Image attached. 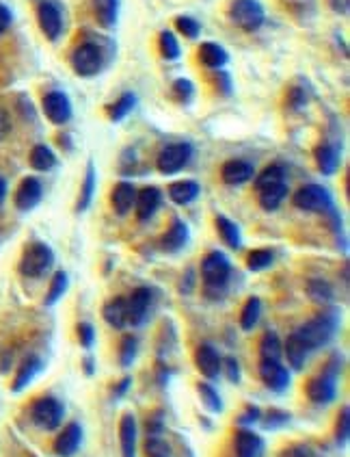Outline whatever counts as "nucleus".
I'll return each instance as SVG.
<instances>
[{"label":"nucleus","mask_w":350,"mask_h":457,"mask_svg":"<svg viewBox=\"0 0 350 457\" xmlns=\"http://www.w3.org/2000/svg\"><path fill=\"white\" fill-rule=\"evenodd\" d=\"M337 330V317L333 312H325V314H320V317L307 321L305 325H301L294 334L305 342L307 349H318V347H325L327 342L333 338Z\"/></svg>","instance_id":"obj_1"},{"label":"nucleus","mask_w":350,"mask_h":457,"mask_svg":"<svg viewBox=\"0 0 350 457\" xmlns=\"http://www.w3.org/2000/svg\"><path fill=\"white\" fill-rule=\"evenodd\" d=\"M339 364H337V358H333L327 368H325V373L323 375H318L313 377L309 384H307V396H309V401L316 403V406H327L331 403L335 394H337V373H339Z\"/></svg>","instance_id":"obj_2"},{"label":"nucleus","mask_w":350,"mask_h":457,"mask_svg":"<svg viewBox=\"0 0 350 457\" xmlns=\"http://www.w3.org/2000/svg\"><path fill=\"white\" fill-rule=\"evenodd\" d=\"M63 416H65V408L54 396H41L31 406L33 422L39 427V430H46V432L56 430V427L63 422Z\"/></svg>","instance_id":"obj_3"},{"label":"nucleus","mask_w":350,"mask_h":457,"mask_svg":"<svg viewBox=\"0 0 350 457\" xmlns=\"http://www.w3.org/2000/svg\"><path fill=\"white\" fill-rule=\"evenodd\" d=\"M52 263H54L52 249L44 243H35L24 251L20 261V271L26 277H41L50 271Z\"/></svg>","instance_id":"obj_4"},{"label":"nucleus","mask_w":350,"mask_h":457,"mask_svg":"<svg viewBox=\"0 0 350 457\" xmlns=\"http://www.w3.org/2000/svg\"><path fill=\"white\" fill-rule=\"evenodd\" d=\"M294 206L309 213H333V199L329 191L320 184H307L297 191Z\"/></svg>","instance_id":"obj_5"},{"label":"nucleus","mask_w":350,"mask_h":457,"mask_svg":"<svg viewBox=\"0 0 350 457\" xmlns=\"http://www.w3.org/2000/svg\"><path fill=\"white\" fill-rule=\"evenodd\" d=\"M231 20L236 22L242 31L253 33L264 24V9L257 0H236L231 5Z\"/></svg>","instance_id":"obj_6"},{"label":"nucleus","mask_w":350,"mask_h":457,"mask_svg":"<svg viewBox=\"0 0 350 457\" xmlns=\"http://www.w3.org/2000/svg\"><path fill=\"white\" fill-rule=\"evenodd\" d=\"M229 273H231V265L219 251L208 253L206 261L201 265V275L208 289H223L229 280Z\"/></svg>","instance_id":"obj_7"},{"label":"nucleus","mask_w":350,"mask_h":457,"mask_svg":"<svg viewBox=\"0 0 350 457\" xmlns=\"http://www.w3.org/2000/svg\"><path fill=\"white\" fill-rule=\"evenodd\" d=\"M72 65L76 70V74L80 76H93L100 72L102 68V54L100 48L93 44H82L74 50L72 54Z\"/></svg>","instance_id":"obj_8"},{"label":"nucleus","mask_w":350,"mask_h":457,"mask_svg":"<svg viewBox=\"0 0 350 457\" xmlns=\"http://www.w3.org/2000/svg\"><path fill=\"white\" fill-rule=\"evenodd\" d=\"M190 156H193V148L188 144L167 146L158 156V169L162 174H175V171H180L182 167L188 165Z\"/></svg>","instance_id":"obj_9"},{"label":"nucleus","mask_w":350,"mask_h":457,"mask_svg":"<svg viewBox=\"0 0 350 457\" xmlns=\"http://www.w3.org/2000/svg\"><path fill=\"white\" fill-rule=\"evenodd\" d=\"M82 444V427L78 422H70L65 430L56 436L52 451L56 457H74Z\"/></svg>","instance_id":"obj_10"},{"label":"nucleus","mask_w":350,"mask_h":457,"mask_svg":"<svg viewBox=\"0 0 350 457\" xmlns=\"http://www.w3.org/2000/svg\"><path fill=\"white\" fill-rule=\"evenodd\" d=\"M44 113L52 124H65L72 118V104L63 92H50L44 98Z\"/></svg>","instance_id":"obj_11"},{"label":"nucleus","mask_w":350,"mask_h":457,"mask_svg":"<svg viewBox=\"0 0 350 457\" xmlns=\"http://www.w3.org/2000/svg\"><path fill=\"white\" fill-rule=\"evenodd\" d=\"M37 18H39V26L41 31L46 33L48 39H56L61 35V28H63V18H61V9H58L54 3L50 0H44L37 7Z\"/></svg>","instance_id":"obj_12"},{"label":"nucleus","mask_w":350,"mask_h":457,"mask_svg":"<svg viewBox=\"0 0 350 457\" xmlns=\"http://www.w3.org/2000/svg\"><path fill=\"white\" fill-rule=\"evenodd\" d=\"M259 377H261V382H264V386H268L271 390H277V392H281L290 386V373L279 362H273V360H261Z\"/></svg>","instance_id":"obj_13"},{"label":"nucleus","mask_w":350,"mask_h":457,"mask_svg":"<svg viewBox=\"0 0 350 457\" xmlns=\"http://www.w3.org/2000/svg\"><path fill=\"white\" fill-rule=\"evenodd\" d=\"M126 306H128V323L141 325L145 319H148V312H150V306H152L150 289H136L132 293V297L126 301Z\"/></svg>","instance_id":"obj_14"},{"label":"nucleus","mask_w":350,"mask_h":457,"mask_svg":"<svg viewBox=\"0 0 350 457\" xmlns=\"http://www.w3.org/2000/svg\"><path fill=\"white\" fill-rule=\"evenodd\" d=\"M195 362L197 368L201 370L203 375L208 380H216L221 375V368H223V360L219 356V351L212 345H201L195 353Z\"/></svg>","instance_id":"obj_15"},{"label":"nucleus","mask_w":350,"mask_h":457,"mask_svg":"<svg viewBox=\"0 0 350 457\" xmlns=\"http://www.w3.org/2000/svg\"><path fill=\"white\" fill-rule=\"evenodd\" d=\"M41 182L37 178H24L22 184L18 187V193H15V206L20 211H31L39 204L41 199Z\"/></svg>","instance_id":"obj_16"},{"label":"nucleus","mask_w":350,"mask_h":457,"mask_svg":"<svg viewBox=\"0 0 350 457\" xmlns=\"http://www.w3.org/2000/svg\"><path fill=\"white\" fill-rule=\"evenodd\" d=\"M136 418L134 414H124L119 420V442H122V457H136Z\"/></svg>","instance_id":"obj_17"},{"label":"nucleus","mask_w":350,"mask_h":457,"mask_svg":"<svg viewBox=\"0 0 350 457\" xmlns=\"http://www.w3.org/2000/svg\"><path fill=\"white\" fill-rule=\"evenodd\" d=\"M221 176H223V182L225 184H245L247 180L253 178V165L247 163V161H227L223 165V171H221Z\"/></svg>","instance_id":"obj_18"},{"label":"nucleus","mask_w":350,"mask_h":457,"mask_svg":"<svg viewBox=\"0 0 350 457\" xmlns=\"http://www.w3.org/2000/svg\"><path fill=\"white\" fill-rule=\"evenodd\" d=\"M236 453L238 457H261L264 455V440L249 430L236 434Z\"/></svg>","instance_id":"obj_19"},{"label":"nucleus","mask_w":350,"mask_h":457,"mask_svg":"<svg viewBox=\"0 0 350 457\" xmlns=\"http://www.w3.org/2000/svg\"><path fill=\"white\" fill-rule=\"evenodd\" d=\"M136 217L141 221H148L160 206V191L154 187L143 189L141 193H136Z\"/></svg>","instance_id":"obj_20"},{"label":"nucleus","mask_w":350,"mask_h":457,"mask_svg":"<svg viewBox=\"0 0 350 457\" xmlns=\"http://www.w3.org/2000/svg\"><path fill=\"white\" fill-rule=\"evenodd\" d=\"M136 202V189L130 182H119L112 191V208L117 215H128Z\"/></svg>","instance_id":"obj_21"},{"label":"nucleus","mask_w":350,"mask_h":457,"mask_svg":"<svg viewBox=\"0 0 350 457\" xmlns=\"http://www.w3.org/2000/svg\"><path fill=\"white\" fill-rule=\"evenodd\" d=\"M307 356H309V349H307L305 342L297 334H290L287 342H285V358L290 362V366L294 370H301L307 362Z\"/></svg>","instance_id":"obj_22"},{"label":"nucleus","mask_w":350,"mask_h":457,"mask_svg":"<svg viewBox=\"0 0 350 457\" xmlns=\"http://www.w3.org/2000/svg\"><path fill=\"white\" fill-rule=\"evenodd\" d=\"M104 319L108 325H112L115 330H122L128 323V306L124 297H117L112 301H108L104 306Z\"/></svg>","instance_id":"obj_23"},{"label":"nucleus","mask_w":350,"mask_h":457,"mask_svg":"<svg viewBox=\"0 0 350 457\" xmlns=\"http://www.w3.org/2000/svg\"><path fill=\"white\" fill-rule=\"evenodd\" d=\"M199 59H201L203 65H208V68H212V70H219V68H223V65L227 63V52H225L223 46L208 42V44H201V48H199Z\"/></svg>","instance_id":"obj_24"},{"label":"nucleus","mask_w":350,"mask_h":457,"mask_svg":"<svg viewBox=\"0 0 350 457\" xmlns=\"http://www.w3.org/2000/svg\"><path fill=\"white\" fill-rule=\"evenodd\" d=\"M188 241V227L182 221H173V225L162 237V249L164 251H178L186 245Z\"/></svg>","instance_id":"obj_25"},{"label":"nucleus","mask_w":350,"mask_h":457,"mask_svg":"<svg viewBox=\"0 0 350 457\" xmlns=\"http://www.w3.org/2000/svg\"><path fill=\"white\" fill-rule=\"evenodd\" d=\"M41 370V360L31 356V358H26L22 362V366L18 368V375H15V382H13V390L20 392L22 388H26L28 384H31L35 380V375Z\"/></svg>","instance_id":"obj_26"},{"label":"nucleus","mask_w":350,"mask_h":457,"mask_svg":"<svg viewBox=\"0 0 350 457\" xmlns=\"http://www.w3.org/2000/svg\"><path fill=\"white\" fill-rule=\"evenodd\" d=\"M199 195V184L195 180H180L169 187V197L175 204H190Z\"/></svg>","instance_id":"obj_27"},{"label":"nucleus","mask_w":350,"mask_h":457,"mask_svg":"<svg viewBox=\"0 0 350 457\" xmlns=\"http://www.w3.org/2000/svg\"><path fill=\"white\" fill-rule=\"evenodd\" d=\"M316 161H318L320 171H323V174H327V176H331V174H335L337 167H339V152H337V148L325 144V146H320L316 150Z\"/></svg>","instance_id":"obj_28"},{"label":"nucleus","mask_w":350,"mask_h":457,"mask_svg":"<svg viewBox=\"0 0 350 457\" xmlns=\"http://www.w3.org/2000/svg\"><path fill=\"white\" fill-rule=\"evenodd\" d=\"M285 195H287L285 182L273 184L268 189H261L259 191V204H261V208H264V211H275V208H279V204L285 199Z\"/></svg>","instance_id":"obj_29"},{"label":"nucleus","mask_w":350,"mask_h":457,"mask_svg":"<svg viewBox=\"0 0 350 457\" xmlns=\"http://www.w3.org/2000/svg\"><path fill=\"white\" fill-rule=\"evenodd\" d=\"M216 230L221 234V239L231 247V249H238L240 247V230H238V225L229 221L227 217H216Z\"/></svg>","instance_id":"obj_30"},{"label":"nucleus","mask_w":350,"mask_h":457,"mask_svg":"<svg viewBox=\"0 0 350 457\" xmlns=\"http://www.w3.org/2000/svg\"><path fill=\"white\" fill-rule=\"evenodd\" d=\"M281 182H285V171H283V167H281V165H271V167H266V169L257 176L255 187H257V191H261V189H268V187L281 184Z\"/></svg>","instance_id":"obj_31"},{"label":"nucleus","mask_w":350,"mask_h":457,"mask_svg":"<svg viewBox=\"0 0 350 457\" xmlns=\"http://www.w3.org/2000/svg\"><path fill=\"white\" fill-rule=\"evenodd\" d=\"M93 191H96V169L93 165L89 163L86 167V176H84V182H82V191H80V199H78V211H86L93 199Z\"/></svg>","instance_id":"obj_32"},{"label":"nucleus","mask_w":350,"mask_h":457,"mask_svg":"<svg viewBox=\"0 0 350 457\" xmlns=\"http://www.w3.org/2000/svg\"><path fill=\"white\" fill-rule=\"evenodd\" d=\"M259 356H261V360L279 362V358H281V342H279L277 334H273V332L264 334V338H261V342H259Z\"/></svg>","instance_id":"obj_33"},{"label":"nucleus","mask_w":350,"mask_h":457,"mask_svg":"<svg viewBox=\"0 0 350 457\" xmlns=\"http://www.w3.org/2000/svg\"><path fill=\"white\" fill-rule=\"evenodd\" d=\"M96 5V15L102 26L110 28L117 22V0H93Z\"/></svg>","instance_id":"obj_34"},{"label":"nucleus","mask_w":350,"mask_h":457,"mask_svg":"<svg viewBox=\"0 0 350 457\" xmlns=\"http://www.w3.org/2000/svg\"><path fill=\"white\" fill-rule=\"evenodd\" d=\"M31 165L39 171H48L56 165V156L48 146H35L31 152Z\"/></svg>","instance_id":"obj_35"},{"label":"nucleus","mask_w":350,"mask_h":457,"mask_svg":"<svg viewBox=\"0 0 350 457\" xmlns=\"http://www.w3.org/2000/svg\"><path fill=\"white\" fill-rule=\"evenodd\" d=\"M145 455L148 457H171V446L164 438H160L158 434H150L148 440H145Z\"/></svg>","instance_id":"obj_36"},{"label":"nucleus","mask_w":350,"mask_h":457,"mask_svg":"<svg viewBox=\"0 0 350 457\" xmlns=\"http://www.w3.org/2000/svg\"><path fill=\"white\" fill-rule=\"evenodd\" d=\"M197 390H199V396H201L203 406H206L210 412H214V414L223 412V401H221V396H219V392H216L210 384H199Z\"/></svg>","instance_id":"obj_37"},{"label":"nucleus","mask_w":350,"mask_h":457,"mask_svg":"<svg viewBox=\"0 0 350 457\" xmlns=\"http://www.w3.org/2000/svg\"><path fill=\"white\" fill-rule=\"evenodd\" d=\"M259 312H261L259 299H257V297H251V299L247 301L245 310H242V317H240L242 330H253V327H255V323L259 321Z\"/></svg>","instance_id":"obj_38"},{"label":"nucleus","mask_w":350,"mask_h":457,"mask_svg":"<svg viewBox=\"0 0 350 457\" xmlns=\"http://www.w3.org/2000/svg\"><path fill=\"white\" fill-rule=\"evenodd\" d=\"M307 293L318 303H327V301L333 299V291H331V287L325 280H311L309 287H307Z\"/></svg>","instance_id":"obj_39"},{"label":"nucleus","mask_w":350,"mask_h":457,"mask_svg":"<svg viewBox=\"0 0 350 457\" xmlns=\"http://www.w3.org/2000/svg\"><path fill=\"white\" fill-rule=\"evenodd\" d=\"M271 265H273V251L271 249H255L249 253V258H247V267L251 271H264Z\"/></svg>","instance_id":"obj_40"},{"label":"nucleus","mask_w":350,"mask_h":457,"mask_svg":"<svg viewBox=\"0 0 350 457\" xmlns=\"http://www.w3.org/2000/svg\"><path fill=\"white\" fill-rule=\"evenodd\" d=\"M65 291H67V273H65V271H58V273L52 277V284H50V291H48L46 303L52 306L54 301H58V299L63 297Z\"/></svg>","instance_id":"obj_41"},{"label":"nucleus","mask_w":350,"mask_h":457,"mask_svg":"<svg viewBox=\"0 0 350 457\" xmlns=\"http://www.w3.org/2000/svg\"><path fill=\"white\" fill-rule=\"evenodd\" d=\"M134 102H136V98L132 96V94H124L119 100L115 102V106H112V113H110V120L112 122H122L128 113L134 108Z\"/></svg>","instance_id":"obj_42"},{"label":"nucleus","mask_w":350,"mask_h":457,"mask_svg":"<svg viewBox=\"0 0 350 457\" xmlns=\"http://www.w3.org/2000/svg\"><path fill=\"white\" fill-rule=\"evenodd\" d=\"M160 50L164 59H178L180 56V44L171 31H162L160 35Z\"/></svg>","instance_id":"obj_43"},{"label":"nucleus","mask_w":350,"mask_h":457,"mask_svg":"<svg viewBox=\"0 0 350 457\" xmlns=\"http://www.w3.org/2000/svg\"><path fill=\"white\" fill-rule=\"evenodd\" d=\"M348 436H350V410L348 408H342L339 416H337V430H335V440L339 446H344L348 442Z\"/></svg>","instance_id":"obj_44"},{"label":"nucleus","mask_w":350,"mask_h":457,"mask_svg":"<svg viewBox=\"0 0 350 457\" xmlns=\"http://www.w3.org/2000/svg\"><path fill=\"white\" fill-rule=\"evenodd\" d=\"M136 349H138V342L134 336H126L122 340V349H119V362L122 366H130L136 358Z\"/></svg>","instance_id":"obj_45"},{"label":"nucleus","mask_w":350,"mask_h":457,"mask_svg":"<svg viewBox=\"0 0 350 457\" xmlns=\"http://www.w3.org/2000/svg\"><path fill=\"white\" fill-rule=\"evenodd\" d=\"M175 26H178V31H180L182 35H186L188 39H195V37L199 35V31H201L199 22L193 20V18H188V15H182V18L175 20Z\"/></svg>","instance_id":"obj_46"},{"label":"nucleus","mask_w":350,"mask_h":457,"mask_svg":"<svg viewBox=\"0 0 350 457\" xmlns=\"http://www.w3.org/2000/svg\"><path fill=\"white\" fill-rule=\"evenodd\" d=\"M287 420H290V414L279 412V410H271L266 414V418H264V427H266V430H277V427L285 425Z\"/></svg>","instance_id":"obj_47"},{"label":"nucleus","mask_w":350,"mask_h":457,"mask_svg":"<svg viewBox=\"0 0 350 457\" xmlns=\"http://www.w3.org/2000/svg\"><path fill=\"white\" fill-rule=\"evenodd\" d=\"M78 338H80V345L89 349L93 345V338H96V330L89 323H80L78 325Z\"/></svg>","instance_id":"obj_48"},{"label":"nucleus","mask_w":350,"mask_h":457,"mask_svg":"<svg viewBox=\"0 0 350 457\" xmlns=\"http://www.w3.org/2000/svg\"><path fill=\"white\" fill-rule=\"evenodd\" d=\"M279 457H313V451L307 444H292L283 449Z\"/></svg>","instance_id":"obj_49"},{"label":"nucleus","mask_w":350,"mask_h":457,"mask_svg":"<svg viewBox=\"0 0 350 457\" xmlns=\"http://www.w3.org/2000/svg\"><path fill=\"white\" fill-rule=\"evenodd\" d=\"M173 89H175V94H178V98H180L182 102H188L190 96H193V84H190V80H184V78L175 80Z\"/></svg>","instance_id":"obj_50"},{"label":"nucleus","mask_w":350,"mask_h":457,"mask_svg":"<svg viewBox=\"0 0 350 457\" xmlns=\"http://www.w3.org/2000/svg\"><path fill=\"white\" fill-rule=\"evenodd\" d=\"M259 418H261L259 408H255V406H247V410H245V414L238 418V422H240V425H253V422H257Z\"/></svg>","instance_id":"obj_51"},{"label":"nucleus","mask_w":350,"mask_h":457,"mask_svg":"<svg viewBox=\"0 0 350 457\" xmlns=\"http://www.w3.org/2000/svg\"><path fill=\"white\" fill-rule=\"evenodd\" d=\"M225 368H227V375H229L231 382H240V366H238L236 360L227 358V360H225Z\"/></svg>","instance_id":"obj_52"},{"label":"nucleus","mask_w":350,"mask_h":457,"mask_svg":"<svg viewBox=\"0 0 350 457\" xmlns=\"http://www.w3.org/2000/svg\"><path fill=\"white\" fill-rule=\"evenodd\" d=\"M11 130V120H9V113L0 108V141H3Z\"/></svg>","instance_id":"obj_53"},{"label":"nucleus","mask_w":350,"mask_h":457,"mask_svg":"<svg viewBox=\"0 0 350 457\" xmlns=\"http://www.w3.org/2000/svg\"><path fill=\"white\" fill-rule=\"evenodd\" d=\"M329 5L333 7L335 13L339 15H346L350 11V0H329Z\"/></svg>","instance_id":"obj_54"},{"label":"nucleus","mask_w":350,"mask_h":457,"mask_svg":"<svg viewBox=\"0 0 350 457\" xmlns=\"http://www.w3.org/2000/svg\"><path fill=\"white\" fill-rule=\"evenodd\" d=\"M9 24H11V13H9L7 7L0 5V35H3V33L7 31V26H9Z\"/></svg>","instance_id":"obj_55"},{"label":"nucleus","mask_w":350,"mask_h":457,"mask_svg":"<svg viewBox=\"0 0 350 457\" xmlns=\"http://www.w3.org/2000/svg\"><path fill=\"white\" fill-rule=\"evenodd\" d=\"M290 102H292V106H294V108H301V106L305 104V96H303L299 89H294V92H292V98H290Z\"/></svg>","instance_id":"obj_56"},{"label":"nucleus","mask_w":350,"mask_h":457,"mask_svg":"<svg viewBox=\"0 0 350 457\" xmlns=\"http://www.w3.org/2000/svg\"><path fill=\"white\" fill-rule=\"evenodd\" d=\"M130 384H132V380H130V377H126V380H124V382H122L119 386H117V388H115V394H117V396H124V394L128 392V388H130Z\"/></svg>","instance_id":"obj_57"},{"label":"nucleus","mask_w":350,"mask_h":457,"mask_svg":"<svg viewBox=\"0 0 350 457\" xmlns=\"http://www.w3.org/2000/svg\"><path fill=\"white\" fill-rule=\"evenodd\" d=\"M5 195H7V182L0 178V206H3V202H5Z\"/></svg>","instance_id":"obj_58"},{"label":"nucleus","mask_w":350,"mask_h":457,"mask_svg":"<svg viewBox=\"0 0 350 457\" xmlns=\"http://www.w3.org/2000/svg\"><path fill=\"white\" fill-rule=\"evenodd\" d=\"M84 366H86V373L91 375V373H93V362H91V360H86V362H84Z\"/></svg>","instance_id":"obj_59"}]
</instances>
